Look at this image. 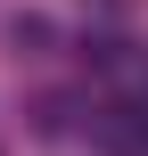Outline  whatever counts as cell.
Returning <instances> with one entry per match:
<instances>
[{
	"label": "cell",
	"mask_w": 148,
	"mask_h": 156,
	"mask_svg": "<svg viewBox=\"0 0 148 156\" xmlns=\"http://www.w3.org/2000/svg\"><path fill=\"white\" fill-rule=\"evenodd\" d=\"M41 41H49V25H41V16H16V25H8V49H16V58H25V49H41Z\"/></svg>",
	"instance_id": "6da1fadb"
},
{
	"label": "cell",
	"mask_w": 148,
	"mask_h": 156,
	"mask_svg": "<svg viewBox=\"0 0 148 156\" xmlns=\"http://www.w3.org/2000/svg\"><path fill=\"white\" fill-rule=\"evenodd\" d=\"M99 8H115V0H99Z\"/></svg>",
	"instance_id": "7a4b0ae2"
}]
</instances>
